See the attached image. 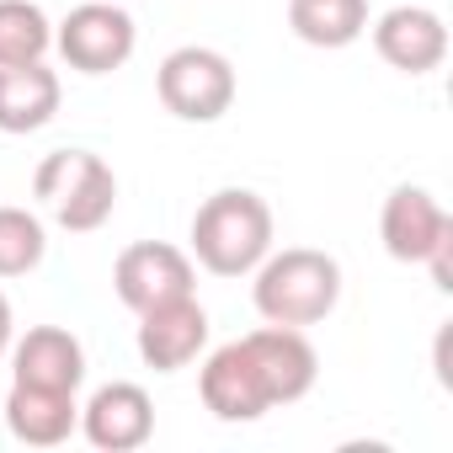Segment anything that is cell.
Returning <instances> with one entry per match:
<instances>
[{"label":"cell","instance_id":"cell-1","mask_svg":"<svg viewBox=\"0 0 453 453\" xmlns=\"http://www.w3.org/2000/svg\"><path fill=\"white\" fill-rule=\"evenodd\" d=\"M273 251V208L251 187H219L192 213V262L213 278H251Z\"/></svg>","mask_w":453,"mask_h":453},{"label":"cell","instance_id":"cell-2","mask_svg":"<svg viewBox=\"0 0 453 453\" xmlns=\"http://www.w3.org/2000/svg\"><path fill=\"white\" fill-rule=\"evenodd\" d=\"M251 304L267 326H320L342 304V262L315 251V246H288L267 251L262 267L251 273Z\"/></svg>","mask_w":453,"mask_h":453},{"label":"cell","instance_id":"cell-3","mask_svg":"<svg viewBox=\"0 0 453 453\" xmlns=\"http://www.w3.org/2000/svg\"><path fill=\"white\" fill-rule=\"evenodd\" d=\"M33 197L54 213L59 230L91 235V230H102V224L112 219V208H118V176L91 150H54L33 171Z\"/></svg>","mask_w":453,"mask_h":453},{"label":"cell","instance_id":"cell-4","mask_svg":"<svg viewBox=\"0 0 453 453\" xmlns=\"http://www.w3.org/2000/svg\"><path fill=\"white\" fill-rule=\"evenodd\" d=\"M155 91H160V107L171 118H181V123H219L235 107V65L219 49L187 43V49H171L160 59Z\"/></svg>","mask_w":453,"mask_h":453},{"label":"cell","instance_id":"cell-5","mask_svg":"<svg viewBox=\"0 0 453 453\" xmlns=\"http://www.w3.org/2000/svg\"><path fill=\"white\" fill-rule=\"evenodd\" d=\"M54 49L81 75H112V70H123L134 59L139 27L123 12V0H86V6H75L54 27Z\"/></svg>","mask_w":453,"mask_h":453},{"label":"cell","instance_id":"cell-6","mask_svg":"<svg viewBox=\"0 0 453 453\" xmlns=\"http://www.w3.org/2000/svg\"><path fill=\"white\" fill-rule=\"evenodd\" d=\"M112 288H118V299L134 315H144L155 304H171V299L197 294V267L171 241H139V246H128L112 262Z\"/></svg>","mask_w":453,"mask_h":453},{"label":"cell","instance_id":"cell-7","mask_svg":"<svg viewBox=\"0 0 453 453\" xmlns=\"http://www.w3.org/2000/svg\"><path fill=\"white\" fill-rule=\"evenodd\" d=\"M197 395H203V405H208L219 421H230V426L262 421V416L273 411L267 384H262V373H257L246 342H224V347L208 352V363H203V373H197Z\"/></svg>","mask_w":453,"mask_h":453},{"label":"cell","instance_id":"cell-8","mask_svg":"<svg viewBox=\"0 0 453 453\" xmlns=\"http://www.w3.org/2000/svg\"><path fill=\"white\" fill-rule=\"evenodd\" d=\"M134 347H139L144 368H155V373H181V368L197 363V352L208 347V310L197 304V294L171 299V304H155V310L139 315Z\"/></svg>","mask_w":453,"mask_h":453},{"label":"cell","instance_id":"cell-9","mask_svg":"<svg viewBox=\"0 0 453 453\" xmlns=\"http://www.w3.org/2000/svg\"><path fill=\"white\" fill-rule=\"evenodd\" d=\"M81 432L102 453H134L155 437V400L144 395V384L112 379L81 405Z\"/></svg>","mask_w":453,"mask_h":453},{"label":"cell","instance_id":"cell-10","mask_svg":"<svg viewBox=\"0 0 453 453\" xmlns=\"http://www.w3.org/2000/svg\"><path fill=\"white\" fill-rule=\"evenodd\" d=\"M241 342H246V352H251V363H257L273 405H294V400H304L315 389L320 352L310 347L304 331H294V326H262V331H251Z\"/></svg>","mask_w":453,"mask_h":453},{"label":"cell","instance_id":"cell-11","mask_svg":"<svg viewBox=\"0 0 453 453\" xmlns=\"http://www.w3.org/2000/svg\"><path fill=\"white\" fill-rule=\"evenodd\" d=\"M453 230V213L426 192V187H395L389 197H384V213H379V241H384V251L395 257V262H405V267H421L426 262V251L442 241Z\"/></svg>","mask_w":453,"mask_h":453},{"label":"cell","instance_id":"cell-12","mask_svg":"<svg viewBox=\"0 0 453 453\" xmlns=\"http://www.w3.org/2000/svg\"><path fill=\"white\" fill-rule=\"evenodd\" d=\"M373 49L400 75H432L448 59V22L432 6H389L373 22Z\"/></svg>","mask_w":453,"mask_h":453},{"label":"cell","instance_id":"cell-13","mask_svg":"<svg viewBox=\"0 0 453 453\" xmlns=\"http://www.w3.org/2000/svg\"><path fill=\"white\" fill-rule=\"evenodd\" d=\"M12 384H38V389H81L86 384V347L65 326H33L27 336L12 342Z\"/></svg>","mask_w":453,"mask_h":453},{"label":"cell","instance_id":"cell-14","mask_svg":"<svg viewBox=\"0 0 453 453\" xmlns=\"http://www.w3.org/2000/svg\"><path fill=\"white\" fill-rule=\"evenodd\" d=\"M0 416H6V426H12L17 442H27V448H59L81 426V400H75V389L12 384Z\"/></svg>","mask_w":453,"mask_h":453},{"label":"cell","instance_id":"cell-15","mask_svg":"<svg viewBox=\"0 0 453 453\" xmlns=\"http://www.w3.org/2000/svg\"><path fill=\"white\" fill-rule=\"evenodd\" d=\"M59 75L38 65H0V134H38L59 112Z\"/></svg>","mask_w":453,"mask_h":453},{"label":"cell","instance_id":"cell-16","mask_svg":"<svg viewBox=\"0 0 453 453\" xmlns=\"http://www.w3.org/2000/svg\"><path fill=\"white\" fill-rule=\"evenodd\" d=\"M288 27L310 49H347L368 33V0H288Z\"/></svg>","mask_w":453,"mask_h":453},{"label":"cell","instance_id":"cell-17","mask_svg":"<svg viewBox=\"0 0 453 453\" xmlns=\"http://www.w3.org/2000/svg\"><path fill=\"white\" fill-rule=\"evenodd\" d=\"M54 49V22L38 0H0V65H38Z\"/></svg>","mask_w":453,"mask_h":453},{"label":"cell","instance_id":"cell-18","mask_svg":"<svg viewBox=\"0 0 453 453\" xmlns=\"http://www.w3.org/2000/svg\"><path fill=\"white\" fill-rule=\"evenodd\" d=\"M49 251V230L33 208L0 203V278H27Z\"/></svg>","mask_w":453,"mask_h":453},{"label":"cell","instance_id":"cell-19","mask_svg":"<svg viewBox=\"0 0 453 453\" xmlns=\"http://www.w3.org/2000/svg\"><path fill=\"white\" fill-rule=\"evenodd\" d=\"M421 267L432 273V283H437L442 294H453V230H448V235L426 251V262H421Z\"/></svg>","mask_w":453,"mask_h":453},{"label":"cell","instance_id":"cell-20","mask_svg":"<svg viewBox=\"0 0 453 453\" xmlns=\"http://www.w3.org/2000/svg\"><path fill=\"white\" fill-rule=\"evenodd\" d=\"M12 342H17V315H12V299L0 294V357L12 352Z\"/></svg>","mask_w":453,"mask_h":453}]
</instances>
